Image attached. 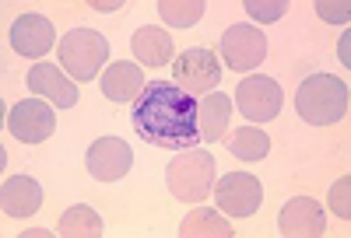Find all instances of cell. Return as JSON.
Masks as SVG:
<instances>
[{"label": "cell", "instance_id": "obj_1", "mask_svg": "<svg viewBox=\"0 0 351 238\" xmlns=\"http://www.w3.org/2000/svg\"><path fill=\"white\" fill-rule=\"evenodd\" d=\"M130 123L141 140L162 151H190L200 147L197 98L186 95L176 81H148L130 102Z\"/></svg>", "mask_w": 351, "mask_h": 238}, {"label": "cell", "instance_id": "obj_2", "mask_svg": "<svg viewBox=\"0 0 351 238\" xmlns=\"http://www.w3.org/2000/svg\"><path fill=\"white\" fill-rule=\"evenodd\" d=\"M348 84L334 74H309L295 92V112L309 127H330L348 116Z\"/></svg>", "mask_w": 351, "mask_h": 238}, {"label": "cell", "instance_id": "obj_3", "mask_svg": "<svg viewBox=\"0 0 351 238\" xmlns=\"http://www.w3.org/2000/svg\"><path fill=\"white\" fill-rule=\"evenodd\" d=\"M165 186L180 203H204L215 189V155L204 147L180 151L165 168Z\"/></svg>", "mask_w": 351, "mask_h": 238}, {"label": "cell", "instance_id": "obj_4", "mask_svg": "<svg viewBox=\"0 0 351 238\" xmlns=\"http://www.w3.org/2000/svg\"><path fill=\"white\" fill-rule=\"evenodd\" d=\"M60 64L74 81H95L109 64V42L95 28H74L60 42Z\"/></svg>", "mask_w": 351, "mask_h": 238}, {"label": "cell", "instance_id": "obj_5", "mask_svg": "<svg viewBox=\"0 0 351 238\" xmlns=\"http://www.w3.org/2000/svg\"><path fill=\"white\" fill-rule=\"evenodd\" d=\"M172 70H176L172 81L193 98L211 95L218 88V81H221V64H218L215 49H208V46H193V49L180 53L176 64H172Z\"/></svg>", "mask_w": 351, "mask_h": 238}, {"label": "cell", "instance_id": "obj_6", "mask_svg": "<svg viewBox=\"0 0 351 238\" xmlns=\"http://www.w3.org/2000/svg\"><path fill=\"white\" fill-rule=\"evenodd\" d=\"M215 203L218 211L228 214V217H253L263 203V186L260 178L250 175V172H228L215 183Z\"/></svg>", "mask_w": 351, "mask_h": 238}, {"label": "cell", "instance_id": "obj_7", "mask_svg": "<svg viewBox=\"0 0 351 238\" xmlns=\"http://www.w3.org/2000/svg\"><path fill=\"white\" fill-rule=\"evenodd\" d=\"M236 105L253 127H260V123H267V119H278V112L285 105V92L274 77L253 74L236 88Z\"/></svg>", "mask_w": 351, "mask_h": 238}, {"label": "cell", "instance_id": "obj_8", "mask_svg": "<svg viewBox=\"0 0 351 238\" xmlns=\"http://www.w3.org/2000/svg\"><path fill=\"white\" fill-rule=\"evenodd\" d=\"M8 130H11V137L21 140V144H43V140H49L53 130H56V112H53V105L43 102V98H21V102H14L11 112H8Z\"/></svg>", "mask_w": 351, "mask_h": 238}, {"label": "cell", "instance_id": "obj_9", "mask_svg": "<svg viewBox=\"0 0 351 238\" xmlns=\"http://www.w3.org/2000/svg\"><path fill=\"white\" fill-rule=\"evenodd\" d=\"M221 60H225V67L232 70H253L263 64V56H267V36L260 32V28L253 25H232L228 32L221 36Z\"/></svg>", "mask_w": 351, "mask_h": 238}, {"label": "cell", "instance_id": "obj_10", "mask_svg": "<svg viewBox=\"0 0 351 238\" xmlns=\"http://www.w3.org/2000/svg\"><path fill=\"white\" fill-rule=\"evenodd\" d=\"M84 165L99 183H120V178L134 168V147L120 137H99L84 155Z\"/></svg>", "mask_w": 351, "mask_h": 238}, {"label": "cell", "instance_id": "obj_11", "mask_svg": "<svg viewBox=\"0 0 351 238\" xmlns=\"http://www.w3.org/2000/svg\"><path fill=\"white\" fill-rule=\"evenodd\" d=\"M278 228L285 238H319L327 231V214L313 196H291L281 207Z\"/></svg>", "mask_w": 351, "mask_h": 238}, {"label": "cell", "instance_id": "obj_12", "mask_svg": "<svg viewBox=\"0 0 351 238\" xmlns=\"http://www.w3.org/2000/svg\"><path fill=\"white\" fill-rule=\"evenodd\" d=\"M56 42V32H53V21L43 18V14H21L14 18L11 25V46L18 56H28V60H43Z\"/></svg>", "mask_w": 351, "mask_h": 238}, {"label": "cell", "instance_id": "obj_13", "mask_svg": "<svg viewBox=\"0 0 351 238\" xmlns=\"http://www.w3.org/2000/svg\"><path fill=\"white\" fill-rule=\"evenodd\" d=\"M28 88L36 92V98H46L53 105H60V109H71L77 105V81L64 74V67H56V64H36L32 70H28Z\"/></svg>", "mask_w": 351, "mask_h": 238}, {"label": "cell", "instance_id": "obj_14", "mask_svg": "<svg viewBox=\"0 0 351 238\" xmlns=\"http://www.w3.org/2000/svg\"><path fill=\"white\" fill-rule=\"evenodd\" d=\"M99 88L109 102H134L144 92V70L137 64H127V60H116L102 70Z\"/></svg>", "mask_w": 351, "mask_h": 238}, {"label": "cell", "instance_id": "obj_15", "mask_svg": "<svg viewBox=\"0 0 351 238\" xmlns=\"http://www.w3.org/2000/svg\"><path fill=\"white\" fill-rule=\"evenodd\" d=\"M0 207L8 217H32L43 207V186L32 175H11L0 189Z\"/></svg>", "mask_w": 351, "mask_h": 238}, {"label": "cell", "instance_id": "obj_16", "mask_svg": "<svg viewBox=\"0 0 351 238\" xmlns=\"http://www.w3.org/2000/svg\"><path fill=\"white\" fill-rule=\"evenodd\" d=\"M228 123H232V98L225 92H211V95L197 98V127H200L204 144H218Z\"/></svg>", "mask_w": 351, "mask_h": 238}, {"label": "cell", "instance_id": "obj_17", "mask_svg": "<svg viewBox=\"0 0 351 238\" xmlns=\"http://www.w3.org/2000/svg\"><path fill=\"white\" fill-rule=\"evenodd\" d=\"M130 46H134V56L141 60V64H148V67L172 64V36L165 32V28H155V25L137 28V36H134Z\"/></svg>", "mask_w": 351, "mask_h": 238}, {"label": "cell", "instance_id": "obj_18", "mask_svg": "<svg viewBox=\"0 0 351 238\" xmlns=\"http://www.w3.org/2000/svg\"><path fill=\"white\" fill-rule=\"evenodd\" d=\"M180 235L183 238H232V224L218 214V211H208V207H197L190 211L180 224Z\"/></svg>", "mask_w": 351, "mask_h": 238}, {"label": "cell", "instance_id": "obj_19", "mask_svg": "<svg viewBox=\"0 0 351 238\" xmlns=\"http://www.w3.org/2000/svg\"><path fill=\"white\" fill-rule=\"evenodd\" d=\"M102 231H106L102 217L92 207H71V211L60 214V228H56V235H64V238H99Z\"/></svg>", "mask_w": 351, "mask_h": 238}, {"label": "cell", "instance_id": "obj_20", "mask_svg": "<svg viewBox=\"0 0 351 238\" xmlns=\"http://www.w3.org/2000/svg\"><path fill=\"white\" fill-rule=\"evenodd\" d=\"M228 151L236 155L239 161H260V158H267V151H271V137L263 133L260 127H239L236 133L228 137Z\"/></svg>", "mask_w": 351, "mask_h": 238}, {"label": "cell", "instance_id": "obj_21", "mask_svg": "<svg viewBox=\"0 0 351 238\" xmlns=\"http://www.w3.org/2000/svg\"><path fill=\"white\" fill-rule=\"evenodd\" d=\"M204 11H208V4L204 0H158V14L165 25L172 28H190L204 18Z\"/></svg>", "mask_w": 351, "mask_h": 238}, {"label": "cell", "instance_id": "obj_22", "mask_svg": "<svg viewBox=\"0 0 351 238\" xmlns=\"http://www.w3.org/2000/svg\"><path fill=\"white\" fill-rule=\"evenodd\" d=\"M246 14L260 25H267V21H281L288 14V0H246Z\"/></svg>", "mask_w": 351, "mask_h": 238}, {"label": "cell", "instance_id": "obj_23", "mask_svg": "<svg viewBox=\"0 0 351 238\" xmlns=\"http://www.w3.org/2000/svg\"><path fill=\"white\" fill-rule=\"evenodd\" d=\"M348 200H351V175H341L337 183L330 186V200H327L330 211H334L341 221H351V203H348Z\"/></svg>", "mask_w": 351, "mask_h": 238}, {"label": "cell", "instance_id": "obj_24", "mask_svg": "<svg viewBox=\"0 0 351 238\" xmlns=\"http://www.w3.org/2000/svg\"><path fill=\"white\" fill-rule=\"evenodd\" d=\"M316 14L324 18V21H334V25H348L351 18V4L348 0H316Z\"/></svg>", "mask_w": 351, "mask_h": 238}, {"label": "cell", "instance_id": "obj_25", "mask_svg": "<svg viewBox=\"0 0 351 238\" xmlns=\"http://www.w3.org/2000/svg\"><path fill=\"white\" fill-rule=\"evenodd\" d=\"M92 8H95V11H102V14L123 11V4H120V0H92Z\"/></svg>", "mask_w": 351, "mask_h": 238}, {"label": "cell", "instance_id": "obj_26", "mask_svg": "<svg viewBox=\"0 0 351 238\" xmlns=\"http://www.w3.org/2000/svg\"><path fill=\"white\" fill-rule=\"evenodd\" d=\"M337 53H341V60H344V64H348V36L341 39V46H337Z\"/></svg>", "mask_w": 351, "mask_h": 238}]
</instances>
